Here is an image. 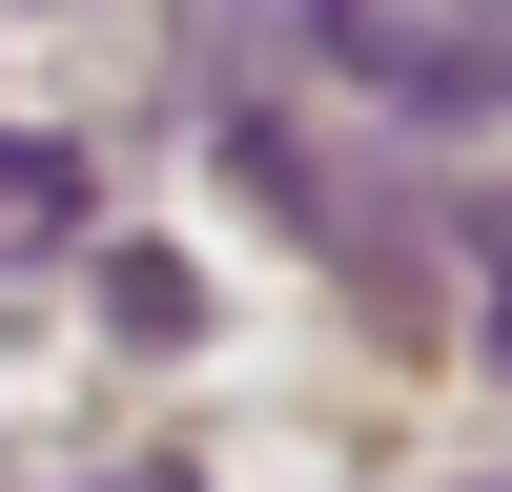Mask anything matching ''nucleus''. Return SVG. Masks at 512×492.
I'll list each match as a JSON object with an SVG mask.
<instances>
[{"instance_id": "obj_2", "label": "nucleus", "mask_w": 512, "mask_h": 492, "mask_svg": "<svg viewBox=\"0 0 512 492\" xmlns=\"http://www.w3.org/2000/svg\"><path fill=\"white\" fill-rule=\"evenodd\" d=\"M103 205H82V164L62 144H0V246H82Z\"/></svg>"}, {"instance_id": "obj_1", "label": "nucleus", "mask_w": 512, "mask_h": 492, "mask_svg": "<svg viewBox=\"0 0 512 492\" xmlns=\"http://www.w3.org/2000/svg\"><path fill=\"white\" fill-rule=\"evenodd\" d=\"M103 328H123V349H185V328H205L185 246H103Z\"/></svg>"}, {"instance_id": "obj_3", "label": "nucleus", "mask_w": 512, "mask_h": 492, "mask_svg": "<svg viewBox=\"0 0 512 492\" xmlns=\"http://www.w3.org/2000/svg\"><path fill=\"white\" fill-rule=\"evenodd\" d=\"M472 308H492L472 349H512V205H472Z\"/></svg>"}]
</instances>
